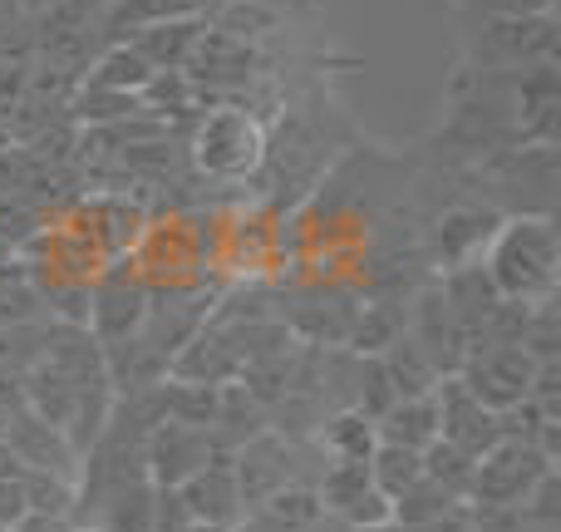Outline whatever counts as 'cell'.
Instances as JSON below:
<instances>
[{"mask_svg": "<svg viewBox=\"0 0 561 532\" xmlns=\"http://www.w3.org/2000/svg\"><path fill=\"white\" fill-rule=\"evenodd\" d=\"M25 237H35V213H30V207L20 203V197L0 193V242L20 247Z\"/></svg>", "mask_w": 561, "mask_h": 532, "instance_id": "23", "label": "cell"}, {"mask_svg": "<svg viewBox=\"0 0 561 532\" xmlns=\"http://www.w3.org/2000/svg\"><path fill=\"white\" fill-rule=\"evenodd\" d=\"M497 223H503V213H493L488 203H478V197H458V203H448L444 213L428 217L424 227V262L444 276V271H458L468 262H478L483 257V247L493 242Z\"/></svg>", "mask_w": 561, "mask_h": 532, "instance_id": "8", "label": "cell"}, {"mask_svg": "<svg viewBox=\"0 0 561 532\" xmlns=\"http://www.w3.org/2000/svg\"><path fill=\"white\" fill-rule=\"evenodd\" d=\"M266 134L247 109H213L203 114L193 134V163L197 173L217 178V183H247L262 173Z\"/></svg>", "mask_w": 561, "mask_h": 532, "instance_id": "4", "label": "cell"}, {"mask_svg": "<svg viewBox=\"0 0 561 532\" xmlns=\"http://www.w3.org/2000/svg\"><path fill=\"white\" fill-rule=\"evenodd\" d=\"M79 532H104V528H79Z\"/></svg>", "mask_w": 561, "mask_h": 532, "instance_id": "26", "label": "cell"}, {"mask_svg": "<svg viewBox=\"0 0 561 532\" xmlns=\"http://www.w3.org/2000/svg\"><path fill=\"white\" fill-rule=\"evenodd\" d=\"M10 532H79V528H75V513H35V508H25Z\"/></svg>", "mask_w": 561, "mask_h": 532, "instance_id": "24", "label": "cell"}, {"mask_svg": "<svg viewBox=\"0 0 561 532\" xmlns=\"http://www.w3.org/2000/svg\"><path fill=\"white\" fill-rule=\"evenodd\" d=\"M158 69L148 65L144 55H138L128 39H114V45L104 49V55L94 59V69H89V84L99 89H118V94H144V84L153 79Z\"/></svg>", "mask_w": 561, "mask_h": 532, "instance_id": "17", "label": "cell"}, {"mask_svg": "<svg viewBox=\"0 0 561 532\" xmlns=\"http://www.w3.org/2000/svg\"><path fill=\"white\" fill-rule=\"evenodd\" d=\"M379 434H375V419H365L359 409H335L325 419V434H320V449L330 459H355V464H369L375 454Z\"/></svg>", "mask_w": 561, "mask_h": 532, "instance_id": "19", "label": "cell"}, {"mask_svg": "<svg viewBox=\"0 0 561 532\" xmlns=\"http://www.w3.org/2000/svg\"><path fill=\"white\" fill-rule=\"evenodd\" d=\"M458 508H463V498H454L448 488H438L434 478L419 474V484L409 488V494H399V498H394V528H399V532H409V528H428V523H438V518L458 513Z\"/></svg>", "mask_w": 561, "mask_h": 532, "instance_id": "20", "label": "cell"}, {"mask_svg": "<svg viewBox=\"0 0 561 532\" xmlns=\"http://www.w3.org/2000/svg\"><path fill=\"white\" fill-rule=\"evenodd\" d=\"M306 444L280 429H262L256 439H247L242 449H232V474H237V494H242V513L266 498L286 494V488H316V478L300 468Z\"/></svg>", "mask_w": 561, "mask_h": 532, "instance_id": "6", "label": "cell"}, {"mask_svg": "<svg viewBox=\"0 0 561 532\" xmlns=\"http://www.w3.org/2000/svg\"><path fill=\"white\" fill-rule=\"evenodd\" d=\"M178 498H183V508H187V518H193V523L232 532L237 523H242V494H237L232 454L222 449V454H217L203 474H193L183 488H178Z\"/></svg>", "mask_w": 561, "mask_h": 532, "instance_id": "13", "label": "cell"}, {"mask_svg": "<svg viewBox=\"0 0 561 532\" xmlns=\"http://www.w3.org/2000/svg\"><path fill=\"white\" fill-rule=\"evenodd\" d=\"M478 262H483L488 281H493V291L503 301H523V306L557 301V281H561L557 217H503Z\"/></svg>", "mask_w": 561, "mask_h": 532, "instance_id": "1", "label": "cell"}, {"mask_svg": "<svg viewBox=\"0 0 561 532\" xmlns=\"http://www.w3.org/2000/svg\"><path fill=\"white\" fill-rule=\"evenodd\" d=\"M557 59V15L527 10V15H473L468 30V65L478 69H523Z\"/></svg>", "mask_w": 561, "mask_h": 532, "instance_id": "3", "label": "cell"}, {"mask_svg": "<svg viewBox=\"0 0 561 532\" xmlns=\"http://www.w3.org/2000/svg\"><path fill=\"white\" fill-rule=\"evenodd\" d=\"M20 513H25V488H20V478H5L0 484V532L15 528Z\"/></svg>", "mask_w": 561, "mask_h": 532, "instance_id": "25", "label": "cell"}, {"mask_svg": "<svg viewBox=\"0 0 561 532\" xmlns=\"http://www.w3.org/2000/svg\"><path fill=\"white\" fill-rule=\"evenodd\" d=\"M316 498L340 528H355V532L394 528L389 498L375 488L369 464H355V459H330V464L316 474Z\"/></svg>", "mask_w": 561, "mask_h": 532, "instance_id": "9", "label": "cell"}, {"mask_svg": "<svg viewBox=\"0 0 561 532\" xmlns=\"http://www.w3.org/2000/svg\"><path fill=\"white\" fill-rule=\"evenodd\" d=\"M533 375H537V360L523 346H513V340H473L463 350V365H458V385L483 409H493V415L523 405L533 395Z\"/></svg>", "mask_w": 561, "mask_h": 532, "instance_id": "5", "label": "cell"}, {"mask_svg": "<svg viewBox=\"0 0 561 532\" xmlns=\"http://www.w3.org/2000/svg\"><path fill=\"white\" fill-rule=\"evenodd\" d=\"M473 464L478 459L458 454V449L444 444V439H434V444L424 449V478H434L438 488H448V494L463 498V503H468V484H473Z\"/></svg>", "mask_w": 561, "mask_h": 532, "instance_id": "22", "label": "cell"}, {"mask_svg": "<svg viewBox=\"0 0 561 532\" xmlns=\"http://www.w3.org/2000/svg\"><path fill=\"white\" fill-rule=\"evenodd\" d=\"M213 30H222V35L252 45V39L280 30V5H276V0H227V5L217 10V25Z\"/></svg>", "mask_w": 561, "mask_h": 532, "instance_id": "21", "label": "cell"}, {"mask_svg": "<svg viewBox=\"0 0 561 532\" xmlns=\"http://www.w3.org/2000/svg\"><path fill=\"white\" fill-rule=\"evenodd\" d=\"M375 434L385 439V444H404V449H419V454H424V449L438 439L434 389H428V395H409V399H399V405H389L385 415L375 419Z\"/></svg>", "mask_w": 561, "mask_h": 532, "instance_id": "15", "label": "cell"}, {"mask_svg": "<svg viewBox=\"0 0 561 532\" xmlns=\"http://www.w3.org/2000/svg\"><path fill=\"white\" fill-rule=\"evenodd\" d=\"M399 336H404V306H394V301H369V306H355L345 346L355 350V355H385Z\"/></svg>", "mask_w": 561, "mask_h": 532, "instance_id": "16", "label": "cell"}, {"mask_svg": "<svg viewBox=\"0 0 561 532\" xmlns=\"http://www.w3.org/2000/svg\"><path fill=\"white\" fill-rule=\"evenodd\" d=\"M222 454L213 429H197V425H178V419H153L148 429V444H144V464L153 488H183L193 474H203L213 459ZM232 454V449H227Z\"/></svg>", "mask_w": 561, "mask_h": 532, "instance_id": "10", "label": "cell"}, {"mask_svg": "<svg viewBox=\"0 0 561 532\" xmlns=\"http://www.w3.org/2000/svg\"><path fill=\"white\" fill-rule=\"evenodd\" d=\"M5 449L30 468V474H55V478H79V454L55 425L35 415L30 405H20L10 415V429H5Z\"/></svg>", "mask_w": 561, "mask_h": 532, "instance_id": "12", "label": "cell"}, {"mask_svg": "<svg viewBox=\"0 0 561 532\" xmlns=\"http://www.w3.org/2000/svg\"><path fill=\"white\" fill-rule=\"evenodd\" d=\"M434 405H438V439H444V444H454L458 454L483 459L488 449L503 439L497 415L478 405V399L458 385V375L438 380V385H434Z\"/></svg>", "mask_w": 561, "mask_h": 532, "instance_id": "11", "label": "cell"}, {"mask_svg": "<svg viewBox=\"0 0 561 532\" xmlns=\"http://www.w3.org/2000/svg\"><path fill=\"white\" fill-rule=\"evenodd\" d=\"M557 459H547L537 444L523 439H497L483 459L473 464V484H468V513H513L537 494Z\"/></svg>", "mask_w": 561, "mask_h": 532, "instance_id": "2", "label": "cell"}, {"mask_svg": "<svg viewBox=\"0 0 561 532\" xmlns=\"http://www.w3.org/2000/svg\"><path fill=\"white\" fill-rule=\"evenodd\" d=\"M203 15H178V20H148V25L134 30L128 45L148 59L153 69H187L197 39H203Z\"/></svg>", "mask_w": 561, "mask_h": 532, "instance_id": "14", "label": "cell"}, {"mask_svg": "<svg viewBox=\"0 0 561 532\" xmlns=\"http://www.w3.org/2000/svg\"><path fill=\"white\" fill-rule=\"evenodd\" d=\"M419 474H424V454H419V449L385 444V439H379L375 454H369V478H375V488L389 498V508H394L399 494H409V488L419 484Z\"/></svg>", "mask_w": 561, "mask_h": 532, "instance_id": "18", "label": "cell"}, {"mask_svg": "<svg viewBox=\"0 0 561 532\" xmlns=\"http://www.w3.org/2000/svg\"><path fill=\"white\" fill-rule=\"evenodd\" d=\"M148 306H153V291H148L128 267H108L104 276L94 281L84 326H89V336H94V346L104 350V360L118 355V350L144 330Z\"/></svg>", "mask_w": 561, "mask_h": 532, "instance_id": "7", "label": "cell"}]
</instances>
